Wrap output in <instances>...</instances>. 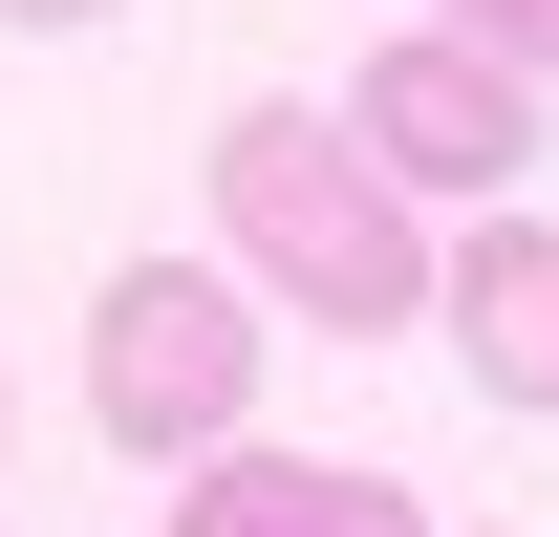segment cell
<instances>
[{
    "label": "cell",
    "mask_w": 559,
    "mask_h": 537,
    "mask_svg": "<svg viewBox=\"0 0 559 537\" xmlns=\"http://www.w3.org/2000/svg\"><path fill=\"white\" fill-rule=\"evenodd\" d=\"M452 366L495 408H559V237L538 215H474L452 237Z\"/></svg>",
    "instance_id": "cell-4"
},
{
    "label": "cell",
    "mask_w": 559,
    "mask_h": 537,
    "mask_svg": "<svg viewBox=\"0 0 559 537\" xmlns=\"http://www.w3.org/2000/svg\"><path fill=\"white\" fill-rule=\"evenodd\" d=\"M409 194H452V215H516V172H538V86L495 65V44H366V108H345Z\"/></svg>",
    "instance_id": "cell-3"
},
{
    "label": "cell",
    "mask_w": 559,
    "mask_h": 537,
    "mask_svg": "<svg viewBox=\"0 0 559 537\" xmlns=\"http://www.w3.org/2000/svg\"><path fill=\"white\" fill-rule=\"evenodd\" d=\"M173 537H430V516L388 473H323V452H259V430H237L215 473H173Z\"/></svg>",
    "instance_id": "cell-5"
},
{
    "label": "cell",
    "mask_w": 559,
    "mask_h": 537,
    "mask_svg": "<svg viewBox=\"0 0 559 537\" xmlns=\"http://www.w3.org/2000/svg\"><path fill=\"white\" fill-rule=\"evenodd\" d=\"M215 237H237L259 301H301V323H345V344L452 323V237L409 215V172H388L345 108H237V130H215Z\"/></svg>",
    "instance_id": "cell-1"
},
{
    "label": "cell",
    "mask_w": 559,
    "mask_h": 537,
    "mask_svg": "<svg viewBox=\"0 0 559 537\" xmlns=\"http://www.w3.org/2000/svg\"><path fill=\"white\" fill-rule=\"evenodd\" d=\"M0 22H108V0H0Z\"/></svg>",
    "instance_id": "cell-7"
},
{
    "label": "cell",
    "mask_w": 559,
    "mask_h": 537,
    "mask_svg": "<svg viewBox=\"0 0 559 537\" xmlns=\"http://www.w3.org/2000/svg\"><path fill=\"white\" fill-rule=\"evenodd\" d=\"M237 408H259V301H237L215 259H130L108 301H86V430H108V452L215 473Z\"/></svg>",
    "instance_id": "cell-2"
},
{
    "label": "cell",
    "mask_w": 559,
    "mask_h": 537,
    "mask_svg": "<svg viewBox=\"0 0 559 537\" xmlns=\"http://www.w3.org/2000/svg\"><path fill=\"white\" fill-rule=\"evenodd\" d=\"M452 44H495L516 86H559V0H452Z\"/></svg>",
    "instance_id": "cell-6"
}]
</instances>
